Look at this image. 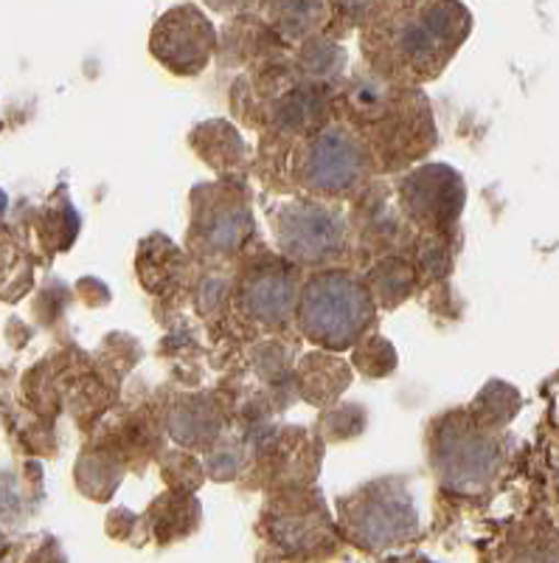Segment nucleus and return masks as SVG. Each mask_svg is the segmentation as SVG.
I'll list each match as a JSON object with an SVG mask.
<instances>
[{
	"mask_svg": "<svg viewBox=\"0 0 559 563\" xmlns=\"http://www.w3.org/2000/svg\"><path fill=\"white\" fill-rule=\"evenodd\" d=\"M470 12L458 0H369L362 57L371 74L400 85L436 79L470 34Z\"/></svg>",
	"mask_w": 559,
	"mask_h": 563,
	"instance_id": "nucleus-1",
	"label": "nucleus"
},
{
	"mask_svg": "<svg viewBox=\"0 0 559 563\" xmlns=\"http://www.w3.org/2000/svg\"><path fill=\"white\" fill-rule=\"evenodd\" d=\"M374 319V299L362 282L344 271L312 276L301 294V330L332 350L351 346Z\"/></svg>",
	"mask_w": 559,
	"mask_h": 563,
	"instance_id": "nucleus-2",
	"label": "nucleus"
},
{
	"mask_svg": "<svg viewBox=\"0 0 559 563\" xmlns=\"http://www.w3.org/2000/svg\"><path fill=\"white\" fill-rule=\"evenodd\" d=\"M371 169V150L366 147V139L349 128L332 124L321 130L318 135L306 139L295 158V178L315 195H340L355 192L366 180Z\"/></svg>",
	"mask_w": 559,
	"mask_h": 563,
	"instance_id": "nucleus-3",
	"label": "nucleus"
},
{
	"mask_svg": "<svg viewBox=\"0 0 559 563\" xmlns=\"http://www.w3.org/2000/svg\"><path fill=\"white\" fill-rule=\"evenodd\" d=\"M344 521L366 550H382L411 538L420 527L411 496L400 482H377L344 501Z\"/></svg>",
	"mask_w": 559,
	"mask_h": 563,
	"instance_id": "nucleus-4",
	"label": "nucleus"
},
{
	"mask_svg": "<svg viewBox=\"0 0 559 563\" xmlns=\"http://www.w3.org/2000/svg\"><path fill=\"white\" fill-rule=\"evenodd\" d=\"M216 48V32L198 7H175L155 23L149 52L175 74H200Z\"/></svg>",
	"mask_w": 559,
	"mask_h": 563,
	"instance_id": "nucleus-5",
	"label": "nucleus"
},
{
	"mask_svg": "<svg viewBox=\"0 0 559 563\" xmlns=\"http://www.w3.org/2000/svg\"><path fill=\"white\" fill-rule=\"evenodd\" d=\"M279 245L299 263H326L344 249L346 225L337 211L321 203H290L276 220Z\"/></svg>",
	"mask_w": 559,
	"mask_h": 563,
	"instance_id": "nucleus-6",
	"label": "nucleus"
},
{
	"mask_svg": "<svg viewBox=\"0 0 559 563\" xmlns=\"http://www.w3.org/2000/svg\"><path fill=\"white\" fill-rule=\"evenodd\" d=\"M191 243H198L205 254H231L248 238V203L231 189H205L198 198H191Z\"/></svg>",
	"mask_w": 559,
	"mask_h": 563,
	"instance_id": "nucleus-7",
	"label": "nucleus"
},
{
	"mask_svg": "<svg viewBox=\"0 0 559 563\" xmlns=\"http://www.w3.org/2000/svg\"><path fill=\"white\" fill-rule=\"evenodd\" d=\"M245 308L254 319L265 321V324H276V321L287 319L293 310L295 301V285L290 276L281 274H261L245 285Z\"/></svg>",
	"mask_w": 559,
	"mask_h": 563,
	"instance_id": "nucleus-8",
	"label": "nucleus"
},
{
	"mask_svg": "<svg viewBox=\"0 0 559 563\" xmlns=\"http://www.w3.org/2000/svg\"><path fill=\"white\" fill-rule=\"evenodd\" d=\"M265 3L287 29H306L321 14V0H265Z\"/></svg>",
	"mask_w": 559,
	"mask_h": 563,
	"instance_id": "nucleus-9",
	"label": "nucleus"
},
{
	"mask_svg": "<svg viewBox=\"0 0 559 563\" xmlns=\"http://www.w3.org/2000/svg\"><path fill=\"white\" fill-rule=\"evenodd\" d=\"M205 3L216 12H239V9H248L250 3H256V0H205Z\"/></svg>",
	"mask_w": 559,
	"mask_h": 563,
	"instance_id": "nucleus-10",
	"label": "nucleus"
},
{
	"mask_svg": "<svg viewBox=\"0 0 559 563\" xmlns=\"http://www.w3.org/2000/svg\"><path fill=\"white\" fill-rule=\"evenodd\" d=\"M0 547H3V541H0Z\"/></svg>",
	"mask_w": 559,
	"mask_h": 563,
	"instance_id": "nucleus-11",
	"label": "nucleus"
}]
</instances>
